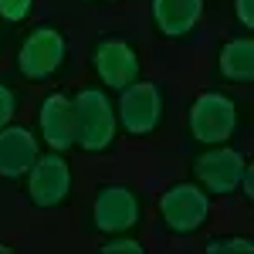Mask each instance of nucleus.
<instances>
[{
  "mask_svg": "<svg viewBox=\"0 0 254 254\" xmlns=\"http://www.w3.org/2000/svg\"><path fill=\"white\" fill-rule=\"evenodd\" d=\"M214 71L220 81L227 85H251L254 81V41L251 34H237L227 38L217 48Z\"/></svg>",
  "mask_w": 254,
  "mask_h": 254,
  "instance_id": "ddd939ff",
  "label": "nucleus"
},
{
  "mask_svg": "<svg viewBox=\"0 0 254 254\" xmlns=\"http://www.w3.org/2000/svg\"><path fill=\"white\" fill-rule=\"evenodd\" d=\"M207 14V0H149V20L163 41H190Z\"/></svg>",
  "mask_w": 254,
  "mask_h": 254,
  "instance_id": "9b49d317",
  "label": "nucleus"
},
{
  "mask_svg": "<svg viewBox=\"0 0 254 254\" xmlns=\"http://www.w3.org/2000/svg\"><path fill=\"white\" fill-rule=\"evenodd\" d=\"M237 193L244 196V200H254V166H251V163H248V166H244V173H241Z\"/></svg>",
  "mask_w": 254,
  "mask_h": 254,
  "instance_id": "6ab92c4d",
  "label": "nucleus"
},
{
  "mask_svg": "<svg viewBox=\"0 0 254 254\" xmlns=\"http://www.w3.org/2000/svg\"><path fill=\"white\" fill-rule=\"evenodd\" d=\"M71 58V41L55 20H38L34 27H27V34L17 41L14 51V68L24 81L31 85H48L64 71V64Z\"/></svg>",
  "mask_w": 254,
  "mask_h": 254,
  "instance_id": "f257e3e1",
  "label": "nucleus"
},
{
  "mask_svg": "<svg viewBox=\"0 0 254 254\" xmlns=\"http://www.w3.org/2000/svg\"><path fill=\"white\" fill-rule=\"evenodd\" d=\"M0 254H14V244H7V241H0Z\"/></svg>",
  "mask_w": 254,
  "mask_h": 254,
  "instance_id": "aec40b11",
  "label": "nucleus"
},
{
  "mask_svg": "<svg viewBox=\"0 0 254 254\" xmlns=\"http://www.w3.org/2000/svg\"><path fill=\"white\" fill-rule=\"evenodd\" d=\"M75 102V146L88 156H105L119 139L116 102L102 85H81Z\"/></svg>",
  "mask_w": 254,
  "mask_h": 254,
  "instance_id": "7ed1b4c3",
  "label": "nucleus"
},
{
  "mask_svg": "<svg viewBox=\"0 0 254 254\" xmlns=\"http://www.w3.org/2000/svg\"><path fill=\"white\" fill-rule=\"evenodd\" d=\"M34 132L55 153L75 149V102H71V92L51 88L41 98L38 116H34Z\"/></svg>",
  "mask_w": 254,
  "mask_h": 254,
  "instance_id": "9d476101",
  "label": "nucleus"
},
{
  "mask_svg": "<svg viewBox=\"0 0 254 254\" xmlns=\"http://www.w3.org/2000/svg\"><path fill=\"white\" fill-rule=\"evenodd\" d=\"M241 126L234 95L220 92V88H203L196 92L190 109H187V136L200 146H220L231 142Z\"/></svg>",
  "mask_w": 254,
  "mask_h": 254,
  "instance_id": "0eeeda50",
  "label": "nucleus"
},
{
  "mask_svg": "<svg viewBox=\"0 0 254 254\" xmlns=\"http://www.w3.org/2000/svg\"><path fill=\"white\" fill-rule=\"evenodd\" d=\"M116 119L119 132L129 139H149L159 132L166 119V88L156 78H136L116 92Z\"/></svg>",
  "mask_w": 254,
  "mask_h": 254,
  "instance_id": "423d86ee",
  "label": "nucleus"
},
{
  "mask_svg": "<svg viewBox=\"0 0 254 254\" xmlns=\"http://www.w3.org/2000/svg\"><path fill=\"white\" fill-rule=\"evenodd\" d=\"M38 10V0H0V20L17 27V24H27Z\"/></svg>",
  "mask_w": 254,
  "mask_h": 254,
  "instance_id": "dca6fc26",
  "label": "nucleus"
},
{
  "mask_svg": "<svg viewBox=\"0 0 254 254\" xmlns=\"http://www.w3.org/2000/svg\"><path fill=\"white\" fill-rule=\"evenodd\" d=\"M75 193V170L64 159V153H41L31 173L24 176V200L34 210H58Z\"/></svg>",
  "mask_w": 254,
  "mask_h": 254,
  "instance_id": "6e6552de",
  "label": "nucleus"
},
{
  "mask_svg": "<svg viewBox=\"0 0 254 254\" xmlns=\"http://www.w3.org/2000/svg\"><path fill=\"white\" fill-rule=\"evenodd\" d=\"M207 254H251L254 251V237L251 234H214L203 244Z\"/></svg>",
  "mask_w": 254,
  "mask_h": 254,
  "instance_id": "4468645a",
  "label": "nucleus"
},
{
  "mask_svg": "<svg viewBox=\"0 0 254 254\" xmlns=\"http://www.w3.org/2000/svg\"><path fill=\"white\" fill-rule=\"evenodd\" d=\"M17 109H20V88L10 85L7 78H0V129L17 119Z\"/></svg>",
  "mask_w": 254,
  "mask_h": 254,
  "instance_id": "f3484780",
  "label": "nucleus"
},
{
  "mask_svg": "<svg viewBox=\"0 0 254 254\" xmlns=\"http://www.w3.org/2000/svg\"><path fill=\"white\" fill-rule=\"evenodd\" d=\"M98 251L102 254H146L149 244L139 234H105L102 244H98Z\"/></svg>",
  "mask_w": 254,
  "mask_h": 254,
  "instance_id": "2eb2a0df",
  "label": "nucleus"
},
{
  "mask_svg": "<svg viewBox=\"0 0 254 254\" xmlns=\"http://www.w3.org/2000/svg\"><path fill=\"white\" fill-rule=\"evenodd\" d=\"M248 163L251 159L241 149H234L231 142H220V146H207L190 159V173L210 196H234Z\"/></svg>",
  "mask_w": 254,
  "mask_h": 254,
  "instance_id": "1a4fd4ad",
  "label": "nucleus"
},
{
  "mask_svg": "<svg viewBox=\"0 0 254 254\" xmlns=\"http://www.w3.org/2000/svg\"><path fill=\"white\" fill-rule=\"evenodd\" d=\"M0 51H3V44H0Z\"/></svg>",
  "mask_w": 254,
  "mask_h": 254,
  "instance_id": "4be33fe9",
  "label": "nucleus"
},
{
  "mask_svg": "<svg viewBox=\"0 0 254 254\" xmlns=\"http://www.w3.org/2000/svg\"><path fill=\"white\" fill-rule=\"evenodd\" d=\"M81 3H92V7H105V3H112V0H81Z\"/></svg>",
  "mask_w": 254,
  "mask_h": 254,
  "instance_id": "412c9836",
  "label": "nucleus"
},
{
  "mask_svg": "<svg viewBox=\"0 0 254 254\" xmlns=\"http://www.w3.org/2000/svg\"><path fill=\"white\" fill-rule=\"evenodd\" d=\"M146 220V200L142 190L132 183H98L92 203H88V231L98 237L105 234H136Z\"/></svg>",
  "mask_w": 254,
  "mask_h": 254,
  "instance_id": "20e7f679",
  "label": "nucleus"
},
{
  "mask_svg": "<svg viewBox=\"0 0 254 254\" xmlns=\"http://www.w3.org/2000/svg\"><path fill=\"white\" fill-rule=\"evenodd\" d=\"M88 71L95 75V81L109 92H122L126 85H132L142 78V55L139 44L129 34L119 31H102L88 41Z\"/></svg>",
  "mask_w": 254,
  "mask_h": 254,
  "instance_id": "39448f33",
  "label": "nucleus"
},
{
  "mask_svg": "<svg viewBox=\"0 0 254 254\" xmlns=\"http://www.w3.org/2000/svg\"><path fill=\"white\" fill-rule=\"evenodd\" d=\"M214 217V196L207 193L196 180H176L163 187L156 196V220L159 231H166L176 241L196 237Z\"/></svg>",
  "mask_w": 254,
  "mask_h": 254,
  "instance_id": "f03ea898",
  "label": "nucleus"
},
{
  "mask_svg": "<svg viewBox=\"0 0 254 254\" xmlns=\"http://www.w3.org/2000/svg\"><path fill=\"white\" fill-rule=\"evenodd\" d=\"M234 17L244 27V34H251L254 27V0H234Z\"/></svg>",
  "mask_w": 254,
  "mask_h": 254,
  "instance_id": "a211bd4d",
  "label": "nucleus"
},
{
  "mask_svg": "<svg viewBox=\"0 0 254 254\" xmlns=\"http://www.w3.org/2000/svg\"><path fill=\"white\" fill-rule=\"evenodd\" d=\"M41 156V139L31 126L10 122L0 129V180H24Z\"/></svg>",
  "mask_w": 254,
  "mask_h": 254,
  "instance_id": "f8f14e48",
  "label": "nucleus"
}]
</instances>
